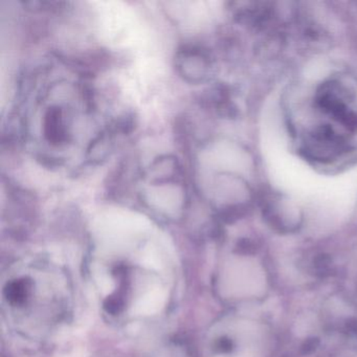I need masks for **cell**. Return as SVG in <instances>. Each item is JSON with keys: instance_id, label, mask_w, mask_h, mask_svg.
<instances>
[{"instance_id": "cell-1", "label": "cell", "mask_w": 357, "mask_h": 357, "mask_svg": "<svg viewBox=\"0 0 357 357\" xmlns=\"http://www.w3.org/2000/svg\"><path fill=\"white\" fill-rule=\"evenodd\" d=\"M45 137L54 146L62 145L70 141L63 120V112L59 106H52L47 109L43 122Z\"/></svg>"}, {"instance_id": "cell-2", "label": "cell", "mask_w": 357, "mask_h": 357, "mask_svg": "<svg viewBox=\"0 0 357 357\" xmlns=\"http://www.w3.org/2000/svg\"><path fill=\"white\" fill-rule=\"evenodd\" d=\"M31 282L26 279L14 280L6 286L5 294L8 302L12 305H22L30 294Z\"/></svg>"}, {"instance_id": "cell-3", "label": "cell", "mask_w": 357, "mask_h": 357, "mask_svg": "<svg viewBox=\"0 0 357 357\" xmlns=\"http://www.w3.org/2000/svg\"><path fill=\"white\" fill-rule=\"evenodd\" d=\"M135 125H137V119H135V114L131 112V114H126L125 116L119 118L118 120L114 121L112 126L108 128V132L128 135V133L132 132Z\"/></svg>"}, {"instance_id": "cell-4", "label": "cell", "mask_w": 357, "mask_h": 357, "mask_svg": "<svg viewBox=\"0 0 357 357\" xmlns=\"http://www.w3.org/2000/svg\"><path fill=\"white\" fill-rule=\"evenodd\" d=\"M104 308L110 314H118L124 308V298L123 294L116 292L114 296H110L107 300L104 302Z\"/></svg>"}, {"instance_id": "cell-5", "label": "cell", "mask_w": 357, "mask_h": 357, "mask_svg": "<svg viewBox=\"0 0 357 357\" xmlns=\"http://www.w3.org/2000/svg\"><path fill=\"white\" fill-rule=\"evenodd\" d=\"M37 160L47 168H54V167H60L63 165V160H61V158H53V156L45 155V154H39L37 156Z\"/></svg>"}, {"instance_id": "cell-6", "label": "cell", "mask_w": 357, "mask_h": 357, "mask_svg": "<svg viewBox=\"0 0 357 357\" xmlns=\"http://www.w3.org/2000/svg\"><path fill=\"white\" fill-rule=\"evenodd\" d=\"M216 349L219 352L229 353L233 350V342L229 338L222 337L216 342Z\"/></svg>"}]
</instances>
